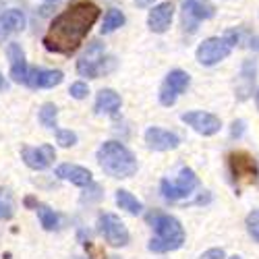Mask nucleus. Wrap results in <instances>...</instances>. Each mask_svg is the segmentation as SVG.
<instances>
[{
	"instance_id": "nucleus-3",
	"label": "nucleus",
	"mask_w": 259,
	"mask_h": 259,
	"mask_svg": "<svg viewBox=\"0 0 259 259\" xmlns=\"http://www.w3.org/2000/svg\"><path fill=\"white\" fill-rule=\"evenodd\" d=\"M147 220L156 230V236L147 245L149 251L168 253V251H177L185 245V228L175 215L164 211H154L147 215Z\"/></svg>"
},
{
	"instance_id": "nucleus-16",
	"label": "nucleus",
	"mask_w": 259,
	"mask_h": 259,
	"mask_svg": "<svg viewBox=\"0 0 259 259\" xmlns=\"http://www.w3.org/2000/svg\"><path fill=\"white\" fill-rule=\"evenodd\" d=\"M172 17H175V7H172V3H160L149 11L147 27L154 33H164V31H168V27L172 23Z\"/></svg>"
},
{
	"instance_id": "nucleus-35",
	"label": "nucleus",
	"mask_w": 259,
	"mask_h": 259,
	"mask_svg": "<svg viewBox=\"0 0 259 259\" xmlns=\"http://www.w3.org/2000/svg\"><path fill=\"white\" fill-rule=\"evenodd\" d=\"M255 104H257V110H259V92L255 94Z\"/></svg>"
},
{
	"instance_id": "nucleus-24",
	"label": "nucleus",
	"mask_w": 259,
	"mask_h": 259,
	"mask_svg": "<svg viewBox=\"0 0 259 259\" xmlns=\"http://www.w3.org/2000/svg\"><path fill=\"white\" fill-rule=\"evenodd\" d=\"M35 211H37V220H39V224H41L44 230H56L58 228V215H56V211L52 207L37 205Z\"/></svg>"
},
{
	"instance_id": "nucleus-19",
	"label": "nucleus",
	"mask_w": 259,
	"mask_h": 259,
	"mask_svg": "<svg viewBox=\"0 0 259 259\" xmlns=\"http://www.w3.org/2000/svg\"><path fill=\"white\" fill-rule=\"evenodd\" d=\"M255 79H257V62L255 60H245L243 67H241L239 83H236V96H239V100L251 98Z\"/></svg>"
},
{
	"instance_id": "nucleus-1",
	"label": "nucleus",
	"mask_w": 259,
	"mask_h": 259,
	"mask_svg": "<svg viewBox=\"0 0 259 259\" xmlns=\"http://www.w3.org/2000/svg\"><path fill=\"white\" fill-rule=\"evenodd\" d=\"M100 7L92 0H79L71 5L67 11H62L54 21L50 29L44 35V48L54 54L69 56L79 50L83 39L88 37L96 21L100 19Z\"/></svg>"
},
{
	"instance_id": "nucleus-31",
	"label": "nucleus",
	"mask_w": 259,
	"mask_h": 259,
	"mask_svg": "<svg viewBox=\"0 0 259 259\" xmlns=\"http://www.w3.org/2000/svg\"><path fill=\"white\" fill-rule=\"evenodd\" d=\"M23 203H25V207H33V209H37V205H39V203H37V199H35V197H31V195H27V197L23 199Z\"/></svg>"
},
{
	"instance_id": "nucleus-23",
	"label": "nucleus",
	"mask_w": 259,
	"mask_h": 259,
	"mask_svg": "<svg viewBox=\"0 0 259 259\" xmlns=\"http://www.w3.org/2000/svg\"><path fill=\"white\" fill-rule=\"evenodd\" d=\"M124 25V13L118 11V9H110L106 15H104V21H102V33H112L116 31L118 27Z\"/></svg>"
},
{
	"instance_id": "nucleus-9",
	"label": "nucleus",
	"mask_w": 259,
	"mask_h": 259,
	"mask_svg": "<svg viewBox=\"0 0 259 259\" xmlns=\"http://www.w3.org/2000/svg\"><path fill=\"white\" fill-rule=\"evenodd\" d=\"M191 85V77L187 71H181V69H175L170 71L162 83L160 88V104L162 106H175L179 96L187 92V88Z\"/></svg>"
},
{
	"instance_id": "nucleus-20",
	"label": "nucleus",
	"mask_w": 259,
	"mask_h": 259,
	"mask_svg": "<svg viewBox=\"0 0 259 259\" xmlns=\"http://www.w3.org/2000/svg\"><path fill=\"white\" fill-rule=\"evenodd\" d=\"M120 104H122V100L114 90H100L96 96L94 110L100 116H110V114H116L120 110Z\"/></svg>"
},
{
	"instance_id": "nucleus-12",
	"label": "nucleus",
	"mask_w": 259,
	"mask_h": 259,
	"mask_svg": "<svg viewBox=\"0 0 259 259\" xmlns=\"http://www.w3.org/2000/svg\"><path fill=\"white\" fill-rule=\"evenodd\" d=\"M145 143L154 152H170V149H177L181 145V139L177 133L168 131V128L149 126L145 131Z\"/></svg>"
},
{
	"instance_id": "nucleus-6",
	"label": "nucleus",
	"mask_w": 259,
	"mask_h": 259,
	"mask_svg": "<svg viewBox=\"0 0 259 259\" xmlns=\"http://www.w3.org/2000/svg\"><path fill=\"white\" fill-rule=\"evenodd\" d=\"M199 189V179L191 168H181L179 175L175 179H164L160 183L162 197L166 201H181L189 195H193V191Z\"/></svg>"
},
{
	"instance_id": "nucleus-37",
	"label": "nucleus",
	"mask_w": 259,
	"mask_h": 259,
	"mask_svg": "<svg viewBox=\"0 0 259 259\" xmlns=\"http://www.w3.org/2000/svg\"><path fill=\"white\" fill-rule=\"evenodd\" d=\"M230 259H241V257H239V255H234V257H230Z\"/></svg>"
},
{
	"instance_id": "nucleus-30",
	"label": "nucleus",
	"mask_w": 259,
	"mask_h": 259,
	"mask_svg": "<svg viewBox=\"0 0 259 259\" xmlns=\"http://www.w3.org/2000/svg\"><path fill=\"white\" fill-rule=\"evenodd\" d=\"M243 131H245V120H234L232 122V128H230L232 139H239L243 135Z\"/></svg>"
},
{
	"instance_id": "nucleus-18",
	"label": "nucleus",
	"mask_w": 259,
	"mask_h": 259,
	"mask_svg": "<svg viewBox=\"0 0 259 259\" xmlns=\"http://www.w3.org/2000/svg\"><path fill=\"white\" fill-rule=\"evenodd\" d=\"M25 13L19 11V9H9L0 15V39L7 37V35H13V33H19L25 29Z\"/></svg>"
},
{
	"instance_id": "nucleus-15",
	"label": "nucleus",
	"mask_w": 259,
	"mask_h": 259,
	"mask_svg": "<svg viewBox=\"0 0 259 259\" xmlns=\"http://www.w3.org/2000/svg\"><path fill=\"white\" fill-rule=\"evenodd\" d=\"M64 79V73L58 69H29L27 85L31 90H52L60 85Z\"/></svg>"
},
{
	"instance_id": "nucleus-32",
	"label": "nucleus",
	"mask_w": 259,
	"mask_h": 259,
	"mask_svg": "<svg viewBox=\"0 0 259 259\" xmlns=\"http://www.w3.org/2000/svg\"><path fill=\"white\" fill-rule=\"evenodd\" d=\"M249 46H251L253 50H257V52H259V35H253V37L249 39Z\"/></svg>"
},
{
	"instance_id": "nucleus-34",
	"label": "nucleus",
	"mask_w": 259,
	"mask_h": 259,
	"mask_svg": "<svg viewBox=\"0 0 259 259\" xmlns=\"http://www.w3.org/2000/svg\"><path fill=\"white\" fill-rule=\"evenodd\" d=\"M7 88H9V83H7L5 75H3V73H0V92H3V90H7Z\"/></svg>"
},
{
	"instance_id": "nucleus-26",
	"label": "nucleus",
	"mask_w": 259,
	"mask_h": 259,
	"mask_svg": "<svg viewBox=\"0 0 259 259\" xmlns=\"http://www.w3.org/2000/svg\"><path fill=\"white\" fill-rule=\"evenodd\" d=\"M245 226H247V232H249L251 239H253L255 243H259V207L253 209V211L247 215Z\"/></svg>"
},
{
	"instance_id": "nucleus-27",
	"label": "nucleus",
	"mask_w": 259,
	"mask_h": 259,
	"mask_svg": "<svg viewBox=\"0 0 259 259\" xmlns=\"http://www.w3.org/2000/svg\"><path fill=\"white\" fill-rule=\"evenodd\" d=\"M56 143L60 147H73L77 143V133L71 128H56Z\"/></svg>"
},
{
	"instance_id": "nucleus-7",
	"label": "nucleus",
	"mask_w": 259,
	"mask_h": 259,
	"mask_svg": "<svg viewBox=\"0 0 259 259\" xmlns=\"http://www.w3.org/2000/svg\"><path fill=\"white\" fill-rule=\"evenodd\" d=\"M228 166L234 183L239 185H257L259 183V166L255 158L247 152H232L228 156Z\"/></svg>"
},
{
	"instance_id": "nucleus-22",
	"label": "nucleus",
	"mask_w": 259,
	"mask_h": 259,
	"mask_svg": "<svg viewBox=\"0 0 259 259\" xmlns=\"http://www.w3.org/2000/svg\"><path fill=\"white\" fill-rule=\"evenodd\" d=\"M56 118H58V108H56V104H52V102H46L44 106L39 108V112H37V120H39V124L41 126H46V128H54L56 131Z\"/></svg>"
},
{
	"instance_id": "nucleus-8",
	"label": "nucleus",
	"mask_w": 259,
	"mask_h": 259,
	"mask_svg": "<svg viewBox=\"0 0 259 259\" xmlns=\"http://www.w3.org/2000/svg\"><path fill=\"white\" fill-rule=\"evenodd\" d=\"M98 230L110 247H124V245H128V241H131L128 228L124 226V222L116 213H108V211L102 213L98 218Z\"/></svg>"
},
{
	"instance_id": "nucleus-36",
	"label": "nucleus",
	"mask_w": 259,
	"mask_h": 259,
	"mask_svg": "<svg viewBox=\"0 0 259 259\" xmlns=\"http://www.w3.org/2000/svg\"><path fill=\"white\" fill-rule=\"evenodd\" d=\"M46 3H50V5H56V3H60V0H46Z\"/></svg>"
},
{
	"instance_id": "nucleus-25",
	"label": "nucleus",
	"mask_w": 259,
	"mask_h": 259,
	"mask_svg": "<svg viewBox=\"0 0 259 259\" xmlns=\"http://www.w3.org/2000/svg\"><path fill=\"white\" fill-rule=\"evenodd\" d=\"M15 213V199L7 187H0V220H11Z\"/></svg>"
},
{
	"instance_id": "nucleus-17",
	"label": "nucleus",
	"mask_w": 259,
	"mask_h": 259,
	"mask_svg": "<svg viewBox=\"0 0 259 259\" xmlns=\"http://www.w3.org/2000/svg\"><path fill=\"white\" fill-rule=\"evenodd\" d=\"M183 3V15L185 19H191L193 23L211 19L215 15V7L209 0H181Z\"/></svg>"
},
{
	"instance_id": "nucleus-13",
	"label": "nucleus",
	"mask_w": 259,
	"mask_h": 259,
	"mask_svg": "<svg viewBox=\"0 0 259 259\" xmlns=\"http://www.w3.org/2000/svg\"><path fill=\"white\" fill-rule=\"evenodd\" d=\"M7 58L11 62V79L15 83H23L27 85V77H29V64H27V58H25V52L21 48V44L17 41H11L7 46Z\"/></svg>"
},
{
	"instance_id": "nucleus-11",
	"label": "nucleus",
	"mask_w": 259,
	"mask_h": 259,
	"mask_svg": "<svg viewBox=\"0 0 259 259\" xmlns=\"http://www.w3.org/2000/svg\"><path fill=\"white\" fill-rule=\"evenodd\" d=\"M54 158H56V152L50 143H44L39 147H31V145L21 147V160L31 170H46L54 162Z\"/></svg>"
},
{
	"instance_id": "nucleus-21",
	"label": "nucleus",
	"mask_w": 259,
	"mask_h": 259,
	"mask_svg": "<svg viewBox=\"0 0 259 259\" xmlns=\"http://www.w3.org/2000/svg\"><path fill=\"white\" fill-rule=\"evenodd\" d=\"M116 205L120 209H124L126 213H131V215H139L143 211V203L133 195V193H128L126 189L116 191Z\"/></svg>"
},
{
	"instance_id": "nucleus-2",
	"label": "nucleus",
	"mask_w": 259,
	"mask_h": 259,
	"mask_svg": "<svg viewBox=\"0 0 259 259\" xmlns=\"http://www.w3.org/2000/svg\"><path fill=\"white\" fill-rule=\"evenodd\" d=\"M98 164L112 179H131L137 172L135 154L120 141H106L98 149Z\"/></svg>"
},
{
	"instance_id": "nucleus-5",
	"label": "nucleus",
	"mask_w": 259,
	"mask_h": 259,
	"mask_svg": "<svg viewBox=\"0 0 259 259\" xmlns=\"http://www.w3.org/2000/svg\"><path fill=\"white\" fill-rule=\"evenodd\" d=\"M114 69V58H104V44L94 39L88 46L85 54L77 60V73L81 77L98 79L100 75H106L108 71Z\"/></svg>"
},
{
	"instance_id": "nucleus-33",
	"label": "nucleus",
	"mask_w": 259,
	"mask_h": 259,
	"mask_svg": "<svg viewBox=\"0 0 259 259\" xmlns=\"http://www.w3.org/2000/svg\"><path fill=\"white\" fill-rule=\"evenodd\" d=\"M152 3H154V0H135V5H137L139 9H145V7H149Z\"/></svg>"
},
{
	"instance_id": "nucleus-10",
	"label": "nucleus",
	"mask_w": 259,
	"mask_h": 259,
	"mask_svg": "<svg viewBox=\"0 0 259 259\" xmlns=\"http://www.w3.org/2000/svg\"><path fill=\"white\" fill-rule=\"evenodd\" d=\"M181 120L185 124H189L193 131H197L199 135L203 137H211L215 135L222 128V120L211 114V112H203V110H191V112H185L181 116Z\"/></svg>"
},
{
	"instance_id": "nucleus-14",
	"label": "nucleus",
	"mask_w": 259,
	"mask_h": 259,
	"mask_svg": "<svg viewBox=\"0 0 259 259\" xmlns=\"http://www.w3.org/2000/svg\"><path fill=\"white\" fill-rule=\"evenodd\" d=\"M56 177L60 181H67L75 187H92L94 185V175L88 170V168H83V166H77V164H60L56 166Z\"/></svg>"
},
{
	"instance_id": "nucleus-28",
	"label": "nucleus",
	"mask_w": 259,
	"mask_h": 259,
	"mask_svg": "<svg viewBox=\"0 0 259 259\" xmlns=\"http://www.w3.org/2000/svg\"><path fill=\"white\" fill-rule=\"evenodd\" d=\"M69 94H71V98H75V100H83V98H88L90 88H88V83H85V81H75V83H71Z\"/></svg>"
},
{
	"instance_id": "nucleus-29",
	"label": "nucleus",
	"mask_w": 259,
	"mask_h": 259,
	"mask_svg": "<svg viewBox=\"0 0 259 259\" xmlns=\"http://www.w3.org/2000/svg\"><path fill=\"white\" fill-rule=\"evenodd\" d=\"M199 259H226V253L222 247H213V249H207L205 253H201Z\"/></svg>"
},
{
	"instance_id": "nucleus-4",
	"label": "nucleus",
	"mask_w": 259,
	"mask_h": 259,
	"mask_svg": "<svg viewBox=\"0 0 259 259\" xmlns=\"http://www.w3.org/2000/svg\"><path fill=\"white\" fill-rule=\"evenodd\" d=\"M241 41V33L236 29H230L226 31L222 37H207L203 39L195 56H197V62L203 64V67H213V64L222 62L224 58L230 56L232 48Z\"/></svg>"
}]
</instances>
